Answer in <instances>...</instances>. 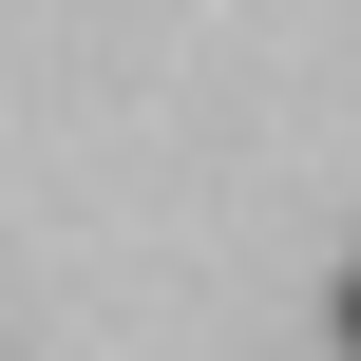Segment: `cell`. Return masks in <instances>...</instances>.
I'll use <instances>...</instances> for the list:
<instances>
[{
	"mask_svg": "<svg viewBox=\"0 0 361 361\" xmlns=\"http://www.w3.org/2000/svg\"><path fill=\"white\" fill-rule=\"evenodd\" d=\"M343 361H361V267H343Z\"/></svg>",
	"mask_w": 361,
	"mask_h": 361,
	"instance_id": "obj_1",
	"label": "cell"
}]
</instances>
